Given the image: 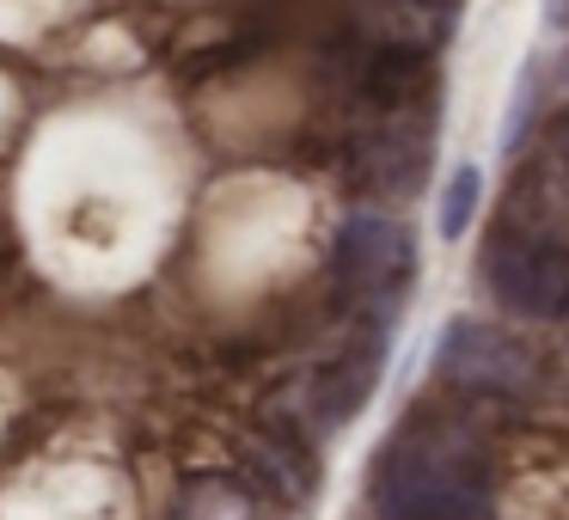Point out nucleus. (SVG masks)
I'll use <instances>...</instances> for the list:
<instances>
[{
    "label": "nucleus",
    "instance_id": "obj_1",
    "mask_svg": "<svg viewBox=\"0 0 569 520\" xmlns=\"http://www.w3.org/2000/svg\"><path fill=\"white\" fill-rule=\"evenodd\" d=\"M368 496L380 520H490V447L471 422L447 417V410H417L386 434Z\"/></svg>",
    "mask_w": 569,
    "mask_h": 520
},
{
    "label": "nucleus",
    "instance_id": "obj_2",
    "mask_svg": "<svg viewBox=\"0 0 569 520\" xmlns=\"http://www.w3.org/2000/svg\"><path fill=\"white\" fill-rule=\"evenodd\" d=\"M410 263H417V246H410V233L398 221H386V214H349V221L337 227V246H331L337 294L356 312H368V319L386 324L398 312Z\"/></svg>",
    "mask_w": 569,
    "mask_h": 520
},
{
    "label": "nucleus",
    "instance_id": "obj_3",
    "mask_svg": "<svg viewBox=\"0 0 569 520\" xmlns=\"http://www.w3.org/2000/svg\"><path fill=\"white\" fill-rule=\"evenodd\" d=\"M483 282L520 319H557L569 307V258L557 246H539V239L496 233L483 251Z\"/></svg>",
    "mask_w": 569,
    "mask_h": 520
},
{
    "label": "nucleus",
    "instance_id": "obj_4",
    "mask_svg": "<svg viewBox=\"0 0 569 520\" xmlns=\"http://www.w3.org/2000/svg\"><path fill=\"white\" fill-rule=\"evenodd\" d=\"M502 233L539 239V246H569V117L539 141V153L527 160V172L508 190Z\"/></svg>",
    "mask_w": 569,
    "mask_h": 520
},
{
    "label": "nucleus",
    "instance_id": "obj_5",
    "mask_svg": "<svg viewBox=\"0 0 569 520\" xmlns=\"http://www.w3.org/2000/svg\"><path fill=\"white\" fill-rule=\"evenodd\" d=\"M435 373H441L447 386H459V392H532L539 361H532V349H520L515 337L459 319V324H447V337H441Z\"/></svg>",
    "mask_w": 569,
    "mask_h": 520
},
{
    "label": "nucleus",
    "instance_id": "obj_6",
    "mask_svg": "<svg viewBox=\"0 0 569 520\" xmlns=\"http://www.w3.org/2000/svg\"><path fill=\"white\" fill-rule=\"evenodd\" d=\"M422 172H429V111L398 104V111H386V123L361 141V178H368L373 190L405 197V190H417Z\"/></svg>",
    "mask_w": 569,
    "mask_h": 520
},
{
    "label": "nucleus",
    "instance_id": "obj_7",
    "mask_svg": "<svg viewBox=\"0 0 569 520\" xmlns=\"http://www.w3.org/2000/svg\"><path fill=\"white\" fill-rule=\"evenodd\" d=\"M380 368H386V343H380V331L373 337H361L349 356H337L331 368L312 380V422L319 429H337V422H349L361 404H368V392H373V380H380Z\"/></svg>",
    "mask_w": 569,
    "mask_h": 520
},
{
    "label": "nucleus",
    "instance_id": "obj_8",
    "mask_svg": "<svg viewBox=\"0 0 569 520\" xmlns=\"http://www.w3.org/2000/svg\"><path fill=\"white\" fill-rule=\"evenodd\" d=\"M471 209H478V172L459 166L453 184H447V202H441V233L459 239V233H466V221H471Z\"/></svg>",
    "mask_w": 569,
    "mask_h": 520
}]
</instances>
